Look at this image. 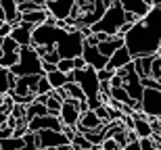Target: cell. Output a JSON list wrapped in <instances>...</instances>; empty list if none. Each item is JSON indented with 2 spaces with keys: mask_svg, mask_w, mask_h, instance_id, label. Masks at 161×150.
Returning a JSON list of instances; mask_svg holds the SVG:
<instances>
[{
  "mask_svg": "<svg viewBox=\"0 0 161 150\" xmlns=\"http://www.w3.org/2000/svg\"><path fill=\"white\" fill-rule=\"evenodd\" d=\"M138 144H140V150H155V140L153 138H144V140H138Z\"/></svg>",
  "mask_w": 161,
  "mask_h": 150,
  "instance_id": "cell-25",
  "label": "cell"
},
{
  "mask_svg": "<svg viewBox=\"0 0 161 150\" xmlns=\"http://www.w3.org/2000/svg\"><path fill=\"white\" fill-rule=\"evenodd\" d=\"M101 148H103V150H117L119 146L115 144V142H113L111 138H105V140L101 142Z\"/></svg>",
  "mask_w": 161,
  "mask_h": 150,
  "instance_id": "cell-28",
  "label": "cell"
},
{
  "mask_svg": "<svg viewBox=\"0 0 161 150\" xmlns=\"http://www.w3.org/2000/svg\"><path fill=\"white\" fill-rule=\"evenodd\" d=\"M124 150H140V144H138V140H134V142H130V144L125 146Z\"/></svg>",
  "mask_w": 161,
  "mask_h": 150,
  "instance_id": "cell-34",
  "label": "cell"
},
{
  "mask_svg": "<svg viewBox=\"0 0 161 150\" xmlns=\"http://www.w3.org/2000/svg\"><path fill=\"white\" fill-rule=\"evenodd\" d=\"M82 48H84V36L78 29L73 31H63L61 38L54 44V50L61 59H75L82 56Z\"/></svg>",
  "mask_w": 161,
  "mask_h": 150,
  "instance_id": "cell-4",
  "label": "cell"
},
{
  "mask_svg": "<svg viewBox=\"0 0 161 150\" xmlns=\"http://www.w3.org/2000/svg\"><path fill=\"white\" fill-rule=\"evenodd\" d=\"M124 46L132 59L157 54L161 46V8L151 6V11L132 25L124 36Z\"/></svg>",
  "mask_w": 161,
  "mask_h": 150,
  "instance_id": "cell-1",
  "label": "cell"
},
{
  "mask_svg": "<svg viewBox=\"0 0 161 150\" xmlns=\"http://www.w3.org/2000/svg\"><path fill=\"white\" fill-rule=\"evenodd\" d=\"M8 71H11L15 77H23V75H44V73H42V60L38 59V54L34 52L31 46L19 48L17 65H13Z\"/></svg>",
  "mask_w": 161,
  "mask_h": 150,
  "instance_id": "cell-3",
  "label": "cell"
},
{
  "mask_svg": "<svg viewBox=\"0 0 161 150\" xmlns=\"http://www.w3.org/2000/svg\"><path fill=\"white\" fill-rule=\"evenodd\" d=\"M11 36V25L8 23H2L0 25V40H4V38Z\"/></svg>",
  "mask_w": 161,
  "mask_h": 150,
  "instance_id": "cell-31",
  "label": "cell"
},
{
  "mask_svg": "<svg viewBox=\"0 0 161 150\" xmlns=\"http://www.w3.org/2000/svg\"><path fill=\"white\" fill-rule=\"evenodd\" d=\"M144 4H149V6H151V4H153V0H144Z\"/></svg>",
  "mask_w": 161,
  "mask_h": 150,
  "instance_id": "cell-38",
  "label": "cell"
},
{
  "mask_svg": "<svg viewBox=\"0 0 161 150\" xmlns=\"http://www.w3.org/2000/svg\"><path fill=\"white\" fill-rule=\"evenodd\" d=\"M94 38H96V42L101 44V42H105V40H109V36L107 34H94Z\"/></svg>",
  "mask_w": 161,
  "mask_h": 150,
  "instance_id": "cell-35",
  "label": "cell"
},
{
  "mask_svg": "<svg viewBox=\"0 0 161 150\" xmlns=\"http://www.w3.org/2000/svg\"><path fill=\"white\" fill-rule=\"evenodd\" d=\"M0 56H2V40H0Z\"/></svg>",
  "mask_w": 161,
  "mask_h": 150,
  "instance_id": "cell-40",
  "label": "cell"
},
{
  "mask_svg": "<svg viewBox=\"0 0 161 150\" xmlns=\"http://www.w3.org/2000/svg\"><path fill=\"white\" fill-rule=\"evenodd\" d=\"M44 77H46V81L50 84V88H53V90H59V88H63V85L67 84V75H65V73H61V71L46 73Z\"/></svg>",
  "mask_w": 161,
  "mask_h": 150,
  "instance_id": "cell-17",
  "label": "cell"
},
{
  "mask_svg": "<svg viewBox=\"0 0 161 150\" xmlns=\"http://www.w3.org/2000/svg\"><path fill=\"white\" fill-rule=\"evenodd\" d=\"M124 15H125V13H124V8L119 6V2H117V0H113V2H111V6L103 13V17L98 19L92 27H90V34H107L109 38H111V36H117L119 27L125 23V21H124Z\"/></svg>",
  "mask_w": 161,
  "mask_h": 150,
  "instance_id": "cell-2",
  "label": "cell"
},
{
  "mask_svg": "<svg viewBox=\"0 0 161 150\" xmlns=\"http://www.w3.org/2000/svg\"><path fill=\"white\" fill-rule=\"evenodd\" d=\"M73 63V71H80V69H86V63H84L82 56H75V59H71Z\"/></svg>",
  "mask_w": 161,
  "mask_h": 150,
  "instance_id": "cell-30",
  "label": "cell"
},
{
  "mask_svg": "<svg viewBox=\"0 0 161 150\" xmlns=\"http://www.w3.org/2000/svg\"><path fill=\"white\" fill-rule=\"evenodd\" d=\"M92 150H103V148H92Z\"/></svg>",
  "mask_w": 161,
  "mask_h": 150,
  "instance_id": "cell-41",
  "label": "cell"
},
{
  "mask_svg": "<svg viewBox=\"0 0 161 150\" xmlns=\"http://www.w3.org/2000/svg\"><path fill=\"white\" fill-rule=\"evenodd\" d=\"M50 92H53V88H50V84H48L46 81V77H44V75H40V77H38V81H36V90H34V94H50Z\"/></svg>",
  "mask_w": 161,
  "mask_h": 150,
  "instance_id": "cell-22",
  "label": "cell"
},
{
  "mask_svg": "<svg viewBox=\"0 0 161 150\" xmlns=\"http://www.w3.org/2000/svg\"><path fill=\"white\" fill-rule=\"evenodd\" d=\"M119 6L124 8V13H132V15H136L138 19H142L147 13L151 11L149 4H144V0H117Z\"/></svg>",
  "mask_w": 161,
  "mask_h": 150,
  "instance_id": "cell-13",
  "label": "cell"
},
{
  "mask_svg": "<svg viewBox=\"0 0 161 150\" xmlns=\"http://www.w3.org/2000/svg\"><path fill=\"white\" fill-rule=\"evenodd\" d=\"M44 2H53V0H44Z\"/></svg>",
  "mask_w": 161,
  "mask_h": 150,
  "instance_id": "cell-42",
  "label": "cell"
},
{
  "mask_svg": "<svg viewBox=\"0 0 161 150\" xmlns=\"http://www.w3.org/2000/svg\"><path fill=\"white\" fill-rule=\"evenodd\" d=\"M159 121H161V119H159Z\"/></svg>",
  "mask_w": 161,
  "mask_h": 150,
  "instance_id": "cell-43",
  "label": "cell"
},
{
  "mask_svg": "<svg viewBox=\"0 0 161 150\" xmlns=\"http://www.w3.org/2000/svg\"><path fill=\"white\" fill-rule=\"evenodd\" d=\"M69 144H71V148H73V150H84V148H90V150H92L90 142L84 138L82 133H78V132H75V136L71 138V142H69Z\"/></svg>",
  "mask_w": 161,
  "mask_h": 150,
  "instance_id": "cell-20",
  "label": "cell"
},
{
  "mask_svg": "<svg viewBox=\"0 0 161 150\" xmlns=\"http://www.w3.org/2000/svg\"><path fill=\"white\" fill-rule=\"evenodd\" d=\"M121 46H124V38L111 36L109 40H105V42H101V44H96V50H98L105 59H109V56H111V54H113L117 48H121Z\"/></svg>",
  "mask_w": 161,
  "mask_h": 150,
  "instance_id": "cell-15",
  "label": "cell"
},
{
  "mask_svg": "<svg viewBox=\"0 0 161 150\" xmlns=\"http://www.w3.org/2000/svg\"><path fill=\"white\" fill-rule=\"evenodd\" d=\"M82 59H84V63H86V67L94 69V71L105 69V67H107V60H109L96 50V46H86V44H84V48H82Z\"/></svg>",
  "mask_w": 161,
  "mask_h": 150,
  "instance_id": "cell-11",
  "label": "cell"
},
{
  "mask_svg": "<svg viewBox=\"0 0 161 150\" xmlns=\"http://www.w3.org/2000/svg\"><path fill=\"white\" fill-rule=\"evenodd\" d=\"M40 75H23V77H17V84L13 88V92H8L6 96H19V98H25V96H36L34 90H36V81Z\"/></svg>",
  "mask_w": 161,
  "mask_h": 150,
  "instance_id": "cell-9",
  "label": "cell"
},
{
  "mask_svg": "<svg viewBox=\"0 0 161 150\" xmlns=\"http://www.w3.org/2000/svg\"><path fill=\"white\" fill-rule=\"evenodd\" d=\"M36 136H38V148L40 150L59 148V146L69 144V140H67L61 132H48V129H44V132H36Z\"/></svg>",
  "mask_w": 161,
  "mask_h": 150,
  "instance_id": "cell-8",
  "label": "cell"
},
{
  "mask_svg": "<svg viewBox=\"0 0 161 150\" xmlns=\"http://www.w3.org/2000/svg\"><path fill=\"white\" fill-rule=\"evenodd\" d=\"M57 71V65H50V63H42V73L46 75V73H53Z\"/></svg>",
  "mask_w": 161,
  "mask_h": 150,
  "instance_id": "cell-32",
  "label": "cell"
},
{
  "mask_svg": "<svg viewBox=\"0 0 161 150\" xmlns=\"http://www.w3.org/2000/svg\"><path fill=\"white\" fill-rule=\"evenodd\" d=\"M75 2H96V0H75ZM103 2H105L107 6H111V2H113V0H103Z\"/></svg>",
  "mask_w": 161,
  "mask_h": 150,
  "instance_id": "cell-37",
  "label": "cell"
},
{
  "mask_svg": "<svg viewBox=\"0 0 161 150\" xmlns=\"http://www.w3.org/2000/svg\"><path fill=\"white\" fill-rule=\"evenodd\" d=\"M17 4H23V2H31V4H38V6H46L44 0H15Z\"/></svg>",
  "mask_w": 161,
  "mask_h": 150,
  "instance_id": "cell-33",
  "label": "cell"
},
{
  "mask_svg": "<svg viewBox=\"0 0 161 150\" xmlns=\"http://www.w3.org/2000/svg\"><path fill=\"white\" fill-rule=\"evenodd\" d=\"M73 4L75 0H53V2H46V8L48 15L57 21H67L71 17V11H73Z\"/></svg>",
  "mask_w": 161,
  "mask_h": 150,
  "instance_id": "cell-5",
  "label": "cell"
},
{
  "mask_svg": "<svg viewBox=\"0 0 161 150\" xmlns=\"http://www.w3.org/2000/svg\"><path fill=\"white\" fill-rule=\"evenodd\" d=\"M25 144L21 138H6L0 140V150H23Z\"/></svg>",
  "mask_w": 161,
  "mask_h": 150,
  "instance_id": "cell-19",
  "label": "cell"
},
{
  "mask_svg": "<svg viewBox=\"0 0 161 150\" xmlns=\"http://www.w3.org/2000/svg\"><path fill=\"white\" fill-rule=\"evenodd\" d=\"M31 29L34 25L31 23H25V21H19L17 25L11 27V40L17 44L19 48H25V46H31Z\"/></svg>",
  "mask_w": 161,
  "mask_h": 150,
  "instance_id": "cell-7",
  "label": "cell"
},
{
  "mask_svg": "<svg viewBox=\"0 0 161 150\" xmlns=\"http://www.w3.org/2000/svg\"><path fill=\"white\" fill-rule=\"evenodd\" d=\"M63 90L67 92V96H69V100H78V102H84L86 100V96H84V92L80 90V85L78 84H65L63 85Z\"/></svg>",
  "mask_w": 161,
  "mask_h": 150,
  "instance_id": "cell-18",
  "label": "cell"
},
{
  "mask_svg": "<svg viewBox=\"0 0 161 150\" xmlns=\"http://www.w3.org/2000/svg\"><path fill=\"white\" fill-rule=\"evenodd\" d=\"M121 85H124V79L117 73H113V77L109 79V88H121Z\"/></svg>",
  "mask_w": 161,
  "mask_h": 150,
  "instance_id": "cell-29",
  "label": "cell"
},
{
  "mask_svg": "<svg viewBox=\"0 0 161 150\" xmlns=\"http://www.w3.org/2000/svg\"><path fill=\"white\" fill-rule=\"evenodd\" d=\"M48 19V11H34V13H23V15H19V21H25V23H31L34 27L42 25L44 21Z\"/></svg>",
  "mask_w": 161,
  "mask_h": 150,
  "instance_id": "cell-16",
  "label": "cell"
},
{
  "mask_svg": "<svg viewBox=\"0 0 161 150\" xmlns=\"http://www.w3.org/2000/svg\"><path fill=\"white\" fill-rule=\"evenodd\" d=\"M21 140H23V144H25L23 150H40L38 148V136L34 132H25Z\"/></svg>",
  "mask_w": 161,
  "mask_h": 150,
  "instance_id": "cell-21",
  "label": "cell"
},
{
  "mask_svg": "<svg viewBox=\"0 0 161 150\" xmlns=\"http://www.w3.org/2000/svg\"><path fill=\"white\" fill-rule=\"evenodd\" d=\"M111 77H113V71H107V69L96 71V79H98V81H109Z\"/></svg>",
  "mask_w": 161,
  "mask_h": 150,
  "instance_id": "cell-27",
  "label": "cell"
},
{
  "mask_svg": "<svg viewBox=\"0 0 161 150\" xmlns=\"http://www.w3.org/2000/svg\"><path fill=\"white\" fill-rule=\"evenodd\" d=\"M6 117H8V115H6V113H2V111H0V129H2V127L6 125Z\"/></svg>",
  "mask_w": 161,
  "mask_h": 150,
  "instance_id": "cell-36",
  "label": "cell"
},
{
  "mask_svg": "<svg viewBox=\"0 0 161 150\" xmlns=\"http://www.w3.org/2000/svg\"><path fill=\"white\" fill-rule=\"evenodd\" d=\"M157 56H159V59H161V46H159V50H157Z\"/></svg>",
  "mask_w": 161,
  "mask_h": 150,
  "instance_id": "cell-39",
  "label": "cell"
},
{
  "mask_svg": "<svg viewBox=\"0 0 161 150\" xmlns=\"http://www.w3.org/2000/svg\"><path fill=\"white\" fill-rule=\"evenodd\" d=\"M128 63H132V56H130V52L125 50V46H121V48H117L111 56H109V60H107V71H117V69H121V67H125Z\"/></svg>",
  "mask_w": 161,
  "mask_h": 150,
  "instance_id": "cell-12",
  "label": "cell"
},
{
  "mask_svg": "<svg viewBox=\"0 0 161 150\" xmlns=\"http://www.w3.org/2000/svg\"><path fill=\"white\" fill-rule=\"evenodd\" d=\"M78 100H67L61 104V111H59V121H61V125H65V127H75L78 125V121H80V111H78Z\"/></svg>",
  "mask_w": 161,
  "mask_h": 150,
  "instance_id": "cell-6",
  "label": "cell"
},
{
  "mask_svg": "<svg viewBox=\"0 0 161 150\" xmlns=\"http://www.w3.org/2000/svg\"><path fill=\"white\" fill-rule=\"evenodd\" d=\"M57 71H61V73H71L73 71V63H71V59H61L59 63H57Z\"/></svg>",
  "mask_w": 161,
  "mask_h": 150,
  "instance_id": "cell-24",
  "label": "cell"
},
{
  "mask_svg": "<svg viewBox=\"0 0 161 150\" xmlns=\"http://www.w3.org/2000/svg\"><path fill=\"white\" fill-rule=\"evenodd\" d=\"M46 111H48V115H53V117H59V111H61V102L59 100H54V98H50L48 96V100H46Z\"/></svg>",
  "mask_w": 161,
  "mask_h": 150,
  "instance_id": "cell-23",
  "label": "cell"
},
{
  "mask_svg": "<svg viewBox=\"0 0 161 150\" xmlns=\"http://www.w3.org/2000/svg\"><path fill=\"white\" fill-rule=\"evenodd\" d=\"M59 60H61V56L57 54V50H53V52H48L46 56L42 59V63H50V65H57Z\"/></svg>",
  "mask_w": 161,
  "mask_h": 150,
  "instance_id": "cell-26",
  "label": "cell"
},
{
  "mask_svg": "<svg viewBox=\"0 0 161 150\" xmlns=\"http://www.w3.org/2000/svg\"><path fill=\"white\" fill-rule=\"evenodd\" d=\"M153 56H138V59H132V65H134V73H136L140 79H149L151 77V65H153Z\"/></svg>",
  "mask_w": 161,
  "mask_h": 150,
  "instance_id": "cell-14",
  "label": "cell"
},
{
  "mask_svg": "<svg viewBox=\"0 0 161 150\" xmlns=\"http://www.w3.org/2000/svg\"><path fill=\"white\" fill-rule=\"evenodd\" d=\"M19 60V46L13 42L11 38L2 40V56H0V67L2 69H11L13 65H17Z\"/></svg>",
  "mask_w": 161,
  "mask_h": 150,
  "instance_id": "cell-10",
  "label": "cell"
}]
</instances>
